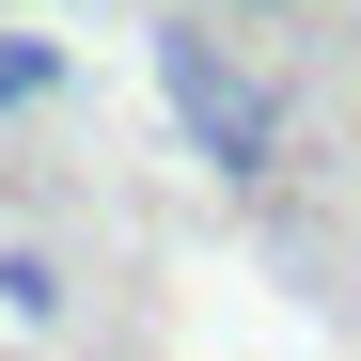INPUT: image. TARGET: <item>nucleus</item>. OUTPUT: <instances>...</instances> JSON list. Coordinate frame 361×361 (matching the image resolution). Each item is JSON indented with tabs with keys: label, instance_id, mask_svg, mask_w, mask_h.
<instances>
[{
	"label": "nucleus",
	"instance_id": "obj_1",
	"mask_svg": "<svg viewBox=\"0 0 361 361\" xmlns=\"http://www.w3.org/2000/svg\"><path fill=\"white\" fill-rule=\"evenodd\" d=\"M47 79H63V47H32V32H0V110H32Z\"/></svg>",
	"mask_w": 361,
	"mask_h": 361
}]
</instances>
